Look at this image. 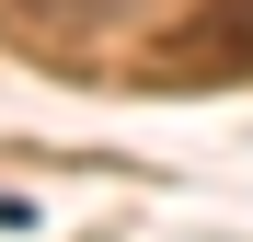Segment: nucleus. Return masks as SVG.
Masks as SVG:
<instances>
[{"label": "nucleus", "instance_id": "obj_1", "mask_svg": "<svg viewBox=\"0 0 253 242\" xmlns=\"http://www.w3.org/2000/svg\"><path fill=\"white\" fill-rule=\"evenodd\" d=\"M161 58L196 81H253V0H196V12L161 35Z\"/></svg>", "mask_w": 253, "mask_h": 242}, {"label": "nucleus", "instance_id": "obj_2", "mask_svg": "<svg viewBox=\"0 0 253 242\" xmlns=\"http://www.w3.org/2000/svg\"><path fill=\"white\" fill-rule=\"evenodd\" d=\"M104 0H12V23H35V35H81Z\"/></svg>", "mask_w": 253, "mask_h": 242}]
</instances>
